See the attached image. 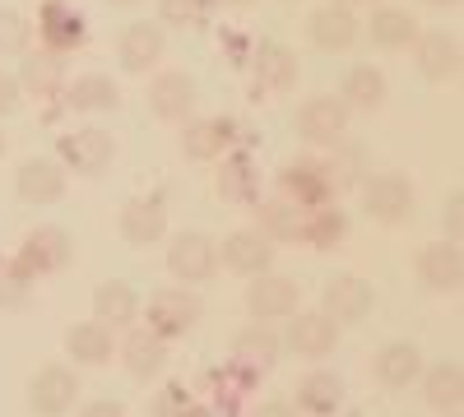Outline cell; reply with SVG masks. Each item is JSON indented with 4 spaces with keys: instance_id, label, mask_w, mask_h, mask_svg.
I'll return each instance as SVG.
<instances>
[{
    "instance_id": "obj_20",
    "label": "cell",
    "mask_w": 464,
    "mask_h": 417,
    "mask_svg": "<svg viewBox=\"0 0 464 417\" xmlns=\"http://www.w3.org/2000/svg\"><path fill=\"white\" fill-rule=\"evenodd\" d=\"M19 200L24 204H56L61 195H65V167L56 163V158H28L24 167H19Z\"/></svg>"
},
{
    "instance_id": "obj_37",
    "label": "cell",
    "mask_w": 464,
    "mask_h": 417,
    "mask_svg": "<svg viewBox=\"0 0 464 417\" xmlns=\"http://www.w3.org/2000/svg\"><path fill=\"white\" fill-rule=\"evenodd\" d=\"M28 292H33V279L19 270V264L0 260V311H19L28 307Z\"/></svg>"
},
{
    "instance_id": "obj_17",
    "label": "cell",
    "mask_w": 464,
    "mask_h": 417,
    "mask_svg": "<svg viewBox=\"0 0 464 417\" xmlns=\"http://www.w3.org/2000/svg\"><path fill=\"white\" fill-rule=\"evenodd\" d=\"M334 344H339V325H334L325 311H302V316L288 325V348H293L297 357L321 362V357L334 353Z\"/></svg>"
},
{
    "instance_id": "obj_15",
    "label": "cell",
    "mask_w": 464,
    "mask_h": 417,
    "mask_svg": "<svg viewBox=\"0 0 464 417\" xmlns=\"http://www.w3.org/2000/svg\"><path fill=\"white\" fill-rule=\"evenodd\" d=\"M190 107H196V80L181 70H163V74H153V84H149V111L159 121H186L190 117Z\"/></svg>"
},
{
    "instance_id": "obj_25",
    "label": "cell",
    "mask_w": 464,
    "mask_h": 417,
    "mask_svg": "<svg viewBox=\"0 0 464 417\" xmlns=\"http://www.w3.org/2000/svg\"><path fill=\"white\" fill-rule=\"evenodd\" d=\"M121 362L135 381H159L163 366H168V338H159L153 329H140L121 344Z\"/></svg>"
},
{
    "instance_id": "obj_40",
    "label": "cell",
    "mask_w": 464,
    "mask_h": 417,
    "mask_svg": "<svg viewBox=\"0 0 464 417\" xmlns=\"http://www.w3.org/2000/svg\"><path fill=\"white\" fill-rule=\"evenodd\" d=\"M441 227H446V242H459V232H464V191H459V185L441 204Z\"/></svg>"
},
{
    "instance_id": "obj_33",
    "label": "cell",
    "mask_w": 464,
    "mask_h": 417,
    "mask_svg": "<svg viewBox=\"0 0 464 417\" xmlns=\"http://www.w3.org/2000/svg\"><path fill=\"white\" fill-rule=\"evenodd\" d=\"M232 362L246 366V371H269L279 362V338L265 325H251V329H242L237 338H232Z\"/></svg>"
},
{
    "instance_id": "obj_11",
    "label": "cell",
    "mask_w": 464,
    "mask_h": 417,
    "mask_svg": "<svg viewBox=\"0 0 464 417\" xmlns=\"http://www.w3.org/2000/svg\"><path fill=\"white\" fill-rule=\"evenodd\" d=\"M413 274L428 292H459L464 283V255L459 242H432L413 255Z\"/></svg>"
},
{
    "instance_id": "obj_2",
    "label": "cell",
    "mask_w": 464,
    "mask_h": 417,
    "mask_svg": "<svg viewBox=\"0 0 464 417\" xmlns=\"http://www.w3.org/2000/svg\"><path fill=\"white\" fill-rule=\"evenodd\" d=\"M116 158V139L102 126H84V130H70L56 139V163L65 172H80V176H102L107 163Z\"/></svg>"
},
{
    "instance_id": "obj_27",
    "label": "cell",
    "mask_w": 464,
    "mask_h": 417,
    "mask_svg": "<svg viewBox=\"0 0 464 417\" xmlns=\"http://www.w3.org/2000/svg\"><path fill=\"white\" fill-rule=\"evenodd\" d=\"M232 144V121L223 117H209V121H190L181 130V154L196 158V163H214L223 158V148Z\"/></svg>"
},
{
    "instance_id": "obj_30",
    "label": "cell",
    "mask_w": 464,
    "mask_h": 417,
    "mask_svg": "<svg viewBox=\"0 0 464 417\" xmlns=\"http://www.w3.org/2000/svg\"><path fill=\"white\" fill-rule=\"evenodd\" d=\"M343 403V381L334 371H312L302 375L297 385V412H312V417H334Z\"/></svg>"
},
{
    "instance_id": "obj_31",
    "label": "cell",
    "mask_w": 464,
    "mask_h": 417,
    "mask_svg": "<svg viewBox=\"0 0 464 417\" xmlns=\"http://www.w3.org/2000/svg\"><path fill=\"white\" fill-rule=\"evenodd\" d=\"M418 381H422V394H428V403L437 412H459V399H464V366L459 362H437Z\"/></svg>"
},
{
    "instance_id": "obj_9",
    "label": "cell",
    "mask_w": 464,
    "mask_h": 417,
    "mask_svg": "<svg viewBox=\"0 0 464 417\" xmlns=\"http://www.w3.org/2000/svg\"><path fill=\"white\" fill-rule=\"evenodd\" d=\"M200 316H205L200 297H196V292H186V288H163V292H153V297H149V329L159 334V338H177V334H186Z\"/></svg>"
},
{
    "instance_id": "obj_28",
    "label": "cell",
    "mask_w": 464,
    "mask_h": 417,
    "mask_svg": "<svg viewBox=\"0 0 464 417\" xmlns=\"http://www.w3.org/2000/svg\"><path fill=\"white\" fill-rule=\"evenodd\" d=\"M367 33H372V43L381 52H404V47H413V37H418V19L409 10H400V5H381V10H372Z\"/></svg>"
},
{
    "instance_id": "obj_36",
    "label": "cell",
    "mask_w": 464,
    "mask_h": 417,
    "mask_svg": "<svg viewBox=\"0 0 464 417\" xmlns=\"http://www.w3.org/2000/svg\"><path fill=\"white\" fill-rule=\"evenodd\" d=\"M218 195L232 200V204H242V200L256 195V172H251L246 158H227V163H223V172H218Z\"/></svg>"
},
{
    "instance_id": "obj_51",
    "label": "cell",
    "mask_w": 464,
    "mask_h": 417,
    "mask_svg": "<svg viewBox=\"0 0 464 417\" xmlns=\"http://www.w3.org/2000/svg\"><path fill=\"white\" fill-rule=\"evenodd\" d=\"M450 417H455V412H450Z\"/></svg>"
},
{
    "instance_id": "obj_26",
    "label": "cell",
    "mask_w": 464,
    "mask_h": 417,
    "mask_svg": "<svg viewBox=\"0 0 464 417\" xmlns=\"http://www.w3.org/2000/svg\"><path fill=\"white\" fill-rule=\"evenodd\" d=\"M135 316H140V297H135L130 283H121V279L98 283V292H93V320H98V325H107V329H126Z\"/></svg>"
},
{
    "instance_id": "obj_5",
    "label": "cell",
    "mask_w": 464,
    "mask_h": 417,
    "mask_svg": "<svg viewBox=\"0 0 464 417\" xmlns=\"http://www.w3.org/2000/svg\"><path fill=\"white\" fill-rule=\"evenodd\" d=\"M74 399H80V375H74L70 366L47 362V366L33 371V381H28V408L37 417H65L74 408Z\"/></svg>"
},
{
    "instance_id": "obj_35",
    "label": "cell",
    "mask_w": 464,
    "mask_h": 417,
    "mask_svg": "<svg viewBox=\"0 0 464 417\" xmlns=\"http://www.w3.org/2000/svg\"><path fill=\"white\" fill-rule=\"evenodd\" d=\"M343 209H334V204H316V209H306V218H302V242H312L316 251H330L339 237H343Z\"/></svg>"
},
{
    "instance_id": "obj_39",
    "label": "cell",
    "mask_w": 464,
    "mask_h": 417,
    "mask_svg": "<svg viewBox=\"0 0 464 417\" xmlns=\"http://www.w3.org/2000/svg\"><path fill=\"white\" fill-rule=\"evenodd\" d=\"M209 19V0H159V24L200 28Z\"/></svg>"
},
{
    "instance_id": "obj_24",
    "label": "cell",
    "mask_w": 464,
    "mask_h": 417,
    "mask_svg": "<svg viewBox=\"0 0 464 417\" xmlns=\"http://www.w3.org/2000/svg\"><path fill=\"white\" fill-rule=\"evenodd\" d=\"M14 80L33 98H56L65 89V61L56 52H24V65H19Z\"/></svg>"
},
{
    "instance_id": "obj_50",
    "label": "cell",
    "mask_w": 464,
    "mask_h": 417,
    "mask_svg": "<svg viewBox=\"0 0 464 417\" xmlns=\"http://www.w3.org/2000/svg\"><path fill=\"white\" fill-rule=\"evenodd\" d=\"M284 5H297V0H284Z\"/></svg>"
},
{
    "instance_id": "obj_46",
    "label": "cell",
    "mask_w": 464,
    "mask_h": 417,
    "mask_svg": "<svg viewBox=\"0 0 464 417\" xmlns=\"http://www.w3.org/2000/svg\"><path fill=\"white\" fill-rule=\"evenodd\" d=\"M102 5H140V0H102Z\"/></svg>"
},
{
    "instance_id": "obj_44",
    "label": "cell",
    "mask_w": 464,
    "mask_h": 417,
    "mask_svg": "<svg viewBox=\"0 0 464 417\" xmlns=\"http://www.w3.org/2000/svg\"><path fill=\"white\" fill-rule=\"evenodd\" d=\"M422 5H437V10H455L459 0H422Z\"/></svg>"
},
{
    "instance_id": "obj_14",
    "label": "cell",
    "mask_w": 464,
    "mask_h": 417,
    "mask_svg": "<svg viewBox=\"0 0 464 417\" xmlns=\"http://www.w3.org/2000/svg\"><path fill=\"white\" fill-rule=\"evenodd\" d=\"M297 301H302L297 283H293V279H279V274H256L251 288H246V311H251L260 325H265V320H288V316H297Z\"/></svg>"
},
{
    "instance_id": "obj_38",
    "label": "cell",
    "mask_w": 464,
    "mask_h": 417,
    "mask_svg": "<svg viewBox=\"0 0 464 417\" xmlns=\"http://www.w3.org/2000/svg\"><path fill=\"white\" fill-rule=\"evenodd\" d=\"M33 43V24L19 10H0V56H24Z\"/></svg>"
},
{
    "instance_id": "obj_1",
    "label": "cell",
    "mask_w": 464,
    "mask_h": 417,
    "mask_svg": "<svg viewBox=\"0 0 464 417\" xmlns=\"http://www.w3.org/2000/svg\"><path fill=\"white\" fill-rule=\"evenodd\" d=\"M70 260H74V237L65 232V227H56V223H43V227H33V232L24 237L14 264L28 279H43V274H61Z\"/></svg>"
},
{
    "instance_id": "obj_22",
    "label": "cell",
    "mask_w": 464,
    "mask_h": 417,
    "mask_svg": "<svg viewBox=\"0 0 464 417\" xmlns=\"http://www.w3.org/2000/svg\"><path fill=\"white\" fill-rule=\"evenodd\" d=\"M385 74L372 65V61H362V65H353L343 74V84H339V102L348 107V111H381L385 107Z\"/></svg>"
},
{
    "instance_id": "obj_4",
    "label": "cell",
    "mask_w": 464,
    "mask_h": 417,
    "mask_svg": "<svg viewBox=\"0 0 464 417\" xmlns=\"http://www.w3.org/2000/svg\"><path fill=\"white\" fill-rule=\"evenodd\" d=\"M413 200H418L413 185H409V176H400V172H376V176L362 181V209H367L372 223L395 227V223L413 218Z\"/></svg>"
},
{
    "instance_id": "obj_49",
    "label": "cell",
    "mask_w": 464,
    "mask_h": 417,
    "mask_svg": "<svg viewBox=\"0 0 464 417\" xmlns=\"http://www.w3.org/2000/svg\"><path fill=\"white\" fill-rule=\"evenodd\" d=\"M0 154H5V135H0Z\"/></svg>"
},
{
    "instance_id": "obj_10",
    "label": "cell",
    "mask_w": 464,
    "mask_h": 417,
    "mask_svg": "<svg viewBox=\"0 0 464 417\" xmlns=\"http://www.w3.org/2000/svg\"><path fill=\"white\" fill-rule=\"evenodd\" d=\"M163 24H149V19H135L121 28V37H116V61H121L126 74H149L153 65L163 61Z\"/></svg>"
},
{
    "instance_id": "obj_3",
    "label": "cell",
    "mask_w": 464,
    "mask_h": 417,
    "mask_svg": "<svg viewBox=\"0 0 464 417\" xmlns=\"http://www.w3.org/2000/svg\"><path fill=\"white\" fill-rule=\"evenodd\" d=\"M293 130H297V139L316 144V148H334V144H343V130H348V107L334 93H316L297 107Z\"/></svg>"
},
{
    "instance_id": "obj_48",
    "label": "cell",
    "mask_w": 464,
    "mask_h": 417,
    "mask_svg": "<svg viewBox=\"0 0 464 417\" xmlns=\"http://www.w3.org/2000/svg\"><path fill=\"white\" fill-rule=\"evenodd\" d=\"M47 5H70V0H47Z\"/></svg>"
},
{
    "instance_id": "obj_29",
    "label": "cell",
    "mask_w": 464,
    "mask_h": 417,
    "mask_svg": "<svg viewBox=\"0 0 464 417\" xmlns=\"http://www.w3.org/2000/svg\"><path fill=\"white\" fill-rule=\"evenodd\" d=\"M61 93L74 111H116V102H121V89L111 74H80V80H65Z\"/></svg>"
},
{
    "instance_id": "obj_47",
    "label": "cell",
    "mask_w": 464,
    "mask_h": 417,
    "mask_svg": "<svg viewBox=\"0 0 464 417\" xmlns=\"http://www.w3.org/2000/svg\"><path fill=\"white\" fill-rule=\"evenodd\" d=\"M223 5H237L242 10V5H251V0H223Z\"/></svg>"
},
{
    "instance_id": "obj_32",
    "label": "cell",
    "mask_w": 464,
    "mask_h": 417,
    "mask_svg": "<svg viewBox=\"0 0 464 417\" xmlns=\"http://www.w3.org/2000/svg\"><path fill=\"white\" fill-rule=\"evenodd\" d=\"M37 33H43V43L61 56V52H74L84 43V19L74 14L70 5H47L43 19H37Z\"/></svg>"
},
{
    "instance_id": "obj_6",
    "label": "cell",
    "mask_w": 464,
    "mask_h": 417,
    "mask_svg": "<svg viewBox=\"0 0 464 417\" xmlns=\"http://www.w3.org/2000/svg\"><path fill=\"white\" fill-rule=\"evenodd\" d=\"M168 270L177 283H209L218 274V242L205 232H177L168 246Z\"/></svg>"
},
{
    "instance_id": "obj_42",
    "label": "cell",
    "mask_w": 464,
    "mask_h": 417,
    "mask_svg": "<svg viewBox=\"0 0 464 417\" xmlns=\"http://www.w3.org/2000/svg\"><path fill=\"white\" fill-rule=\"evenodd\" d=\"M80 417H126V408L116 403V399H89L80 408Z\"/></svg>"
},
{
    "instance_id": "obj_16",
    "label": "cell",
    "mask_w": 464,
    "mask_h": 417,
    "mask_svg": "<svg viewBox=\"0 0 464 417\" xmlns=\"http://www.w3.org/2000/svg\"><path fill=\"white\" fill-rule=\"evenodd\" d=\"M358 14L348 10V5H321V10H312V19H306V37L321 47V52H348L358 43Z\"/></svg>"
},
{
    "instance_id": "obj_43",
    "label": "cell",
    "mask_w": 464,
    "mask_h": 417,
    "mask_svg": "<svg viewBox=\"0 0 464 417\" xmlns=\"http://www.w3.org/2000/svg\"><path fill=\"white\" fill-rule=\"evenodd\" d=\"M251 417H297V408H293V403H284V399H269V403H260Z\"/></svg>"
},
{
    "instance_id": "obj_21",
    "label": "cell",
    "mask_w": 464,
    "mask_h": 417,
    "mask_svg": "<svg viewBox=\"0 0 464 417\" xmlns=\"http://www.w3.org/2000/svg\"><path fill=\"white\" fill-rule=\"evenodd\" d=\"M372 371H376V381L385 390H409L422 375V353H418V344H409V338H395V344H385L376 353Z\"/></svg>"
},
{
    "instance_id": "obj_45",
    "label": "cell",
    "mask_w": 464,
    "mask_h": 417,
    "mask_svg": "<svg viewBox=\"0 0 464 417\" xmlns=\"http://www.w3.org/2000/svg\"><path fill=\"white\" fill-rule=\"evenodd\" d=\"M339 5H348V10H353V5H376V0H339Z\"/></svg>"
},
{
    "instance_id": "obj_34",
    "label": "cell",
    "mask_w": 464,
    "mask_h": 417,
    "mask_svg": "<svg viewBox=\"0 0 464 417\" xmlns=\"http://www.w3.org/2000/svg\"><path fill=\"white\" fill-rule=\"evenodd\" d=\"M302 218H306V209H297L293 200H269V204H260V232L269 242H297Z\"/></svg>"
},
{
    "instance_id": "obj_23",
    "label": "cell",
    "mask_w": 464,
    "mask_h": 417,
    "mask_svg": "<svg viewBox=\"0 0 464 417\" xmlns=\"http://www.w3.org/2000/svg\"><path fill=\"white\" fill-rule=\"evenodd\" d=\"M65 353L80 362V366H107L116 357V338L107 325L98 320H80V325H70L65 329Z\"/></svg>"
},
{
    "instance_id": "obj_41",
    "label": "cell",
    "mask_w": 464,
    "mask_h": 417,
    "mask_svg": "<svg viewBox=\"0 0 464 417\" xmlns=\"http://www.w3.org/2000/svg\"><path fill=\"white\" fill-rule=\"evenodd\" d=\"M19 98H24L19 80H14V74H5V70H0V117H10V111L19 107Z\"/></svg>"
},
{
    "instance_id": "obj_19",
    "label": "cell",
    "mask_w": 464,
    "mask_h": 417,
    "mask_svg": "<svg viewBox=\"0 0 464 417\" xmlns=\"http://www.w3.org/2000/svg\"><path fill=\"white\" fill-rule=\"evenodd\" d=\"M413 61L422 70V80H432V84H446L459 74V43L446 33H418L413 37Z\"/></svg>"
},
{
    "instance_id": "obj_13",
    "label": "cell",
    "mask_w": 464,
    "mask_h": 417,
    "mask_svg": "<svg viewBox=\"0 0 464 417\" xmlns=\"http://www.w3.org/2000/svg\"><path fill=\"white\" fill-rule=\"evenodd\" d=\"M116 232L126 237V246L163 242V232H168V204H163V195H135V200H126L121 218H116Z\"/></svg>"
},
{
    "instance_id": "obj_7",
    "label": "cell",
    "mask_w": 464,
    "mask_h": 417,
    "mask_svg": "<svg viewBox=\"0 0 464 417\" xmlns=\"http://www.w3.org/2000/svg\"><path fill=\"white\" fill-rule=\"evenodd\" d=\"M218 264L242 279H256V274H269V264H275V242H269L260 227H237V232H227L223 246H218Z\"/></svg>"
},
{
    "instance_id": "obj_12",
    "label": "cell",
    "mask_w": 464,
    "mask_h": 417,
    "mask_svg": "<svg viewBox=\"0 0 464 417\" xmlns=\"http://www.w3.org/2000/svg\"><path fill=\"white\" fill-rule=\"evenodd\" d=\"M279 191L284 200H293L297 209H316V204H330L334 195V181H330V167L316 163V158H297L279 172Z\"/></svg>"
},
{
    "instance_id": "obj_8",
    "label": "cell",
    "mask_w": 464,
    "mask_h": 417,
    "mask_svg": "<svg viewBox=\"0 0 464 417\" xmlns=\"http://www.w3.org/2000/svg\"><path fill=\"white\" fill-rule=\"evenodd\" d=\"M321 301H325V316L334 325H362L372 316V307H376V288L367 279H358V274H334L325 283Z\"/></svg>"
},
{
    "instance_id": "obj_18",
    "label": "cell",
    "mask_w": 464,
    "mask_h": 417,
    "mask_svg": "<svg viewBox=\"0 0 464 417\" xmlns=\"http://www.w3.org/2000/svg\"><path fill=\"white\" fill-rule=\"evenodd\" d=\"M251 74L265 93H288L297 84L302 65H297V52H288L284 43H260L251 56Z\"/></svg>"
}]
</instances>
